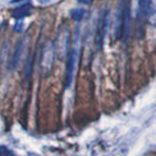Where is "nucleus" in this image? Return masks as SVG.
Masks as SVG:
<instances>
[{
  "instance_id": "obj_1",
  "label": "nucleus",
  "mask_w": 156,
  "mask_h": 156,
  "mask_svg": "<svg viewBox=\"0 0 156 156\" xmlns=\"http://www.w3.org/2000/svg\"><path fill=\"white\" fill-rule=\"evenodd\" d=\"M54 56H55L54 45H53L52 42H47L46 45L44 46V49H42L41 62H40L41 72L44 73V75H47V74L51 73V70H52V68H53Z\"/></svg>"
},
{
  "instance_id": "obj_13",
  "label": "nucleus",
  "mask_w": 156,
  "mask_h": 156,
  "mask_svg": "<svg viewBox=\"0 0 156 156\" xmlns=\"http://www.w3.org/2000/svg\"><path fill=\"white\" fill-rule=\"evenodd\" d=\"M40 2H42V4H45V2H47V1H48V0H39Z\"/></svg>"
},
{
  "instance_id": "obj_3",
  "label": "nucleus",
  "mask_w": 156,
  "mask_h": 156,
  "mask_svg": "<svg viewBox=\"0 0 156 156\" xmlns=\"http://www.w3.org/2000/svg\"><path fill=\"white\" fill-rule=\"evenodd\" d=\"M107 20H108V11L105 9L101 12L99 21H98V28H96V35H95V46L98 49H100L105 40L106 30H107Z\"/></svg>"
},
{
  "instance_id": "obj_6",
  "label": "nucleus",
  "mask_w": 156,
  "mask_h": 156,
  "mask_svg": "<svg viewBox=\"0 0 156 156\" xmlns=\"http://www.w3.org/2000/svg\"><path fill=\"white\" fill-rule=\"evenodd\" d=\"M122 39L123 41L127 40V37H128V31H129V7L128 5H125L123 7V11H122Z\"/></svg>"
},
{
  "instance_id": "obj_11",
  "label": "nucleus",
  "mask_w": 156,
  "mask_h": 156,
  "mask_svg": "<svg viewBox=\"0 0 156 156\" xmlns=\"http://www.w3.org/2000/svg\"><path fill=\"white\" fill-rule=\"evenodd\" d=\"M32 66H33V56L30 58V60H28V62L26 63V67H25V78H28L30 75H31V72H32Z\"/></svg>"
},
{
  "instance_id": "obj_5",
  "label": "nucleus",
  "mask_w": 156,
  "mask_h": 156,
  "mask_svg": "<svg viewBox=\"0 0 156 156\" xmlns=\"http://www.w3.org/2000/svg\"><path fill=\"white\" fill-rule=\"evenodd\" d=\"M32 5L31 4H25V5H21V6H18L16 8H14L12 11V16L13 18H16V19H21V18H25V16H31L32 13Z\"/></svg>"
},
{
  "instance_id": "obj_8",
  "label": "nucleus",
  "mask_w": 156,
  "mask_h": 156,
  "mask_svg": "<svg viewBox=\"0 0 156 156\" xmlns=\"http://www.w3.org/2000/svg\"><path fill=\"white\" fill-rule=\"evenodd\" d=\"M23 41L21 40V41H19V44L16 45L14 54H13V58H12V60H11V65H9V68H11V69L14 68L16 66V63H18V61H19L20 55H21V51H23Z\"/></svg>"
},
{
  "instance_id": "obj_2",
  "label": "nucleus",
  "mask_w": 156,
  "mask_h": 156,
  "mask_svg": "<svg viewBox=\"0 0 156 156\" xmlns=\"http://www.w3.org/2000/svg\"><path fill=\"white\" fill-rule=\"evenodd\" d=\"M79 33H76V40L74 46L72 47L70 49L69 56H68V63H67V73H66V87H69V85L72 83L73 80V74H74V69L75 66L78 62V44H79Z\"/></svg>"
},
{
  "instance_id": "obj_4",
  "label": "nucleus",
  "mask_w": 156,
  "mask_h": 156,
  "mask_svg": "<svg viewBox=\"0 0 156 156\" xmlns=\"http://www.w3.org/2000/svg\"><path fill=\"white\" fill-rule=\"evenodd\" d=\"M68 39H69V35H68V31H66L65 33H60L58 35V39L55 41V51L59 55L60 59L63 58V54H66L67 52V47H68Z\"/></svg>"
},
{
  "instance_id": "obj_7",
  "label": "nucleus",
  "mask_w": 156,
  "mask_h": 156,
  "mask_svg": "<svg viewBox=\"0 0 156 156\" xmlns=\"http://www.w3.org/2000/svg\"><path fill=\"white\" fill-rule=\"evenodd\" d=\"M147 18L149 23L156 27V0H150L148 11H147Z\"/></svg>"
},
{
  "instance_id": "obj_9",
  "label": "nucleus",
  "mask_w": 156,
  "mask_h": 156,
  "mask_svg": "<svg viewBox=\"0 0 156 156\" xmlns=\"http://www.w3.org/2000/svg\"><path fill=\"white\" fill-rule=\"evenodd\" d=\"M150 0H139V5H137V16L142 18V16H147V11H148Z\"/></svg>"
},
{
  "instance_id": "obj_10",
  "label": "nucleus",
  "mask_w": 156,
  "mask_h": 156,
  "mask_svg": "<svg viewBox=\"0 0 156 156\" xmlns=\"http://www.w3.org/2000/svg\"><path fill=\"white\" fill-rule=\"evenodd\" d=\"M85 14H86V11L82 9V8H74V9H72V12H70V16H72V18H73L75 21H80L81 19H83Z\"/></svg>"
},
{
  "instance_id": "obj_12",
  "label": "nucleus",
  "mask_w": 156,
  "mask_h": 156,
  "mask_svg": "<svg viewBox=\"0 0 156 156\" xmlns=\"http://www.w3.org/2000/svg\"><path fill=\"white\" fill-rule=\"evenodd\" d=\"M80 4H83V5H88L92 2V0H78Z\"/></svg>"
}]
</instances>
